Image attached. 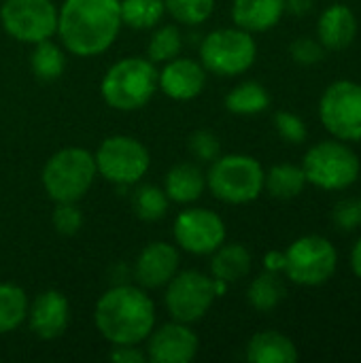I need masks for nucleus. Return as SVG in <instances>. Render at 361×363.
I'll return each instance as SVG.
<instances>
[{
  "label": "nucleus",
  "instance_id": "bb28decb",
  "mask_svg": "<svg viewBox=\"0 0 361 363\" xmlns=\"http://www.w3.org/2000/svg\"><path fill=\"white\" fill-rule=\"evenodd\" d=\"M30 66L40 81H55L62 77L66 68V55L55 43H51V38H47L34 45L30 55Z\"/></svg>",
  "mask_w": 361,
  "mask_h": 363
},
{
  "label": "nucleus",
  "instance_id": "72a5a7b5",
  "mask_svg": "<svg viewBox=\"0 0 361 363\" xmlns=\"http://www.w3.org/2000/svg\"><path fill=\"white\" fill-rule=\"evenodd\" d=\"M326 47L317 40V36H298L289 45V55L300 66H317L326 57Z\"/></svg>",
  "mask_w": 361,
  "mask_h": 363
},
{
  "label": "nucleus",
  "instance_id": "412c9836",
  "mask_svg": "<svg viewBox=\"0 0 361 363\" xmlns=\"http://www.w3.org/2000/svg\"><path fill=\"white\" fill-rule=\"evenodd\" d=\"M206 189V174L200 170V166L191 162H181L172 166L164 181L166 196L177 204H189L196 202Z\"/></svg>",
  "mask_w": 361,
  "mask_h": 363
},
{
  "label": "nucleus",
  "instance_id": "1a4fd4ad",
  "mask_svg": "<svg viewBox=\"0 0 361 363\" xmlns=\"http://www.w3.org/2000/svg\"><path fill=\"white\" fill-rule=\"evenodd\" d=\"M319 121L326 132L345 143H361V83L332 81L319 98Z\"/></svg>",
  "mask_w": 361,
  "mask_h": 363
},
{
  "label": "nucleus",
  "instance_id": "39448f33",
  "mask_svg": "<svg viewBox=\"0 0 361 363\" xmlns=\"http://www.w3.org/2000/svg\"><path fill=\"white\" fill-rule=\"evenodd\" d=\"M264 166L245 153L219 155L211 162L206 187L226 204H249L264 194Z\"/></svg>",
  "mask_w": 361,
  "mask_h": 363
},
{
  "label": "nucleus",
  "instance_id": "5701e85b",
  "mask_svg": "<svg viewBox=\"0 0 361 363\" xmlns=\"http://www.w3.org/2000/svg\"><path fill=\"white\" fill-rule=\"evenodd\" d=\"M306 185L309 183L300 164H274L264 177V189L274 200H294L304 194Z\"/></svg>",
  "mask_w": 361,
  "mask_h": 363
},
{
  "label": "nucleus",
  "instance_id": "f8f14e48",
  "mask_svg": "<svg viewBox=\"0 0 361 363\" xmlns=\"http://www.w3.org/2000/svg\"><path fill=\"white\" fill-rule=\"evenodd\" d=\"M0 21L13 38L36 45L57 32V6L51 0H4Z\"/></svg>",
  "mask_w": 361,
  "mask_h": 363
},
{
  "label": "nucleus",
  "instance_id": "f3484780",
  "mask_svg": "<svg viewBox=\"0 0 361 363\" xmlns=\"http://www.w3.org/2000/svg\"><path fill=\"white\" fill-rule=\"evenodd\" d=\"M315 32L317 40L326 47V51H345L355 43L360 21L349 4L334 2L319 13Z\"/></svg>",
  "mask_w": 361,
  "mask_h": 363
},
{
  "label": "nucleus",
  "instance_id": "6e6552de",
  "mask_svg": "<svg viewBox=\"0 0 361 363\" xmlns=\"http://www.w3.org/2000/svg\"><path fill=\"white\" fill-rule=\"evenodd\" d=\"M257 60V43L243 28H219L200 43V64L206 72L219 77H236L247 72Z\"/></svg>",
  "mask_w": 361,
  "mask_h": 363
},
{
  "label": "nucleus",
  "instance_id": "4be33fe9",
  "mask_svg": "<svg viewBox=\"0 0 361 363\" xmlns=\"http://www.w3.org/2000/svg\"><path fill=\"white\" fill-rule=\"evenodd\" d=\"M211 259V277L219 279L228 285L238 283L240 279H245L251 272L253 266V257L251 251L240 245V242H232V245H221L219 249H215Z\"/></svg>",
  "mask_w": 361,
  "mask_h": 363
},
{
  "label": "nucleus",
  "instance_id": "4c0bfd02",
  "mask_svg": "<svg viewBox=\"0 0 361 363\" xmlns=\"http://www.w3.org/2000/svg\"><path fill=\"white\" fill-rule=\"evenodd\" d=\"M264 270L283 274V270H285V251H268L264 255Z\"/></svg>",
  "mask_w": 361,
  "mask_h": 363
},
{
  "label": "nucleus",
  "instance_id": "a19ab883",
  "mask_svg": "<svg viewBox=\"0 0 361 363\" xmlns=\"http://www.w3.org/2000/svg\"><path fill=\"white\" fill-rule=\"evenodd\" d=\"M360 198H361V194H360Z\"/></svg>",
  "mask_w": 361,
  "mask_h": 363
},
{
  "label": "nucleus",
  "instance_id": "393cba45",
  "mask_svg": "<svg viewBox=\"0 0 361 363\" xmlns=\"http://www.w3.org/2000/svg\"><path fill=\"white\" fill-rule=\"evenodd\" d=\"M285 296H287V287L283 277L279 272H268V270L257 274L247 289V302L257 313L274 311L285 300Z\"/></svg>",
  "mask_w": 361,
  "mask_h": 363
},
{
  "label": "nucleus",
  "instance_id": "58836bf2",
  "mask_svg": "<svg viewBox=\"0 0 361 363\" xmlns=\"http://www.w3.org/2000/svg\"><path fill=\"white\" fill-rule=\"evenodd\" d=\"M313 0H285V13H291L296 17H304L313 11Z\"/></svg>",
  "mask_w": 361,
  "mask_h": 363
},
{
  "label": "nucleus",
  "instance_id": "4468645a",
  "mask_svg": "<svg viewBox=\"0 0 361 363\" xmlns=\"http://www.w3.org/2000/svg\"><path fill=\"white\" fill-rule=\"evenodd\" d=\"M198 336L189 323L172 321L147 336V359L153 363H189L198 353Z\"/></svg>",
  "mask_w": 361,
  "mask_h": 363
},
{
  "label": "nucleus",
  "instance_id": "c85d7f7f",
  "mask_svg": "<svg viewBox=\"0 0 361 363\" xmlns=\"http://www.w3.org/2000/svg\"><path fill=\"white\" fill-rule=\"evenodd\" d=\"M168 204L170 198L155 185H140L132 194V211L143 221H160L168 213Z\"/></svg>",
  "mask_w": 361,
  "mask_h": 363
},
{
  "label": "nucleus",
  "instance_id": "a211bd4d",
  "mask_svg": "<svg viewBox=\"0 0 361 363\" xmlns=\"http://www.w3.org/2000/svg\"><path fill=\"white\" fill-rule=\"evenodd\" d=\"M179 272V251L168 242H149L134 266L136 281L145 289L166 287L170 279Z\"/></svg>",
  "mask_w": 361,
  "mask_h": 363
},
{
  "label": "nucleus",
  "instance_id": "c756f323",
  "mask_svg": "<svg viewBox=\"0 0 361 363\" xmlns=\"http://www.w3.org/2000/svg\"><path fill=\"white\" fill-rule=\"evenodd\" d=\"M181 47H183V36L179 32L177 26L168 23V26H160L151 38H149V45H147V57L157 64V62H168L172 57H177L181 53Z\"/></svg>",
  "mask_w": 361,
  "mask_h": 363
},
{
  "label": "nucleus",
  "instance_id": "ea45409f",
  "mask_svg": "<svg viewBox=\"0 0 361 363\" xmlns=\"http://www.w3.org/2000/svg\"><path fill=\"white\" fill-rule=\"evenodd\" d=\"M349 264H351V270L353 274L361 281V236L353 242L351 247V253H349Z\"/></svg>",
  "mask_w": 361,
  "mask_h": 363
},
{
  "label": "nucleus",
  "instance_id": "b1692460",
  "mask_svg": "<svg viewBox=\"0 0 361 363\" xmlns=\"http://www.w3.org/2000/svg\"><path fill=\"white\" fill-rule=\"evenodd\" d=\"M270 106V91L257 81H243L240 85L232 87L226 96V108L232 115L253 117L264 113Z\"/></svg>",
  "mask_w": 361,
  "mask_h": 363
},
{
  "label": "nucleus",
  "instance_id": "6ab92c4d",
  "mask_svg": "<svg viewBox=\"0 0 361 363\" xmlns=\"http://www.w3.org/2000/svg\"><path fill=\"white\" fill-rule=\"evenodd\" d=\"M285 15V0H234L232 21L251 34L268 32L281 23Z\"/></svg>",
  "mask_w": 361,
  "mask_h": 363
},
{
  "label": "nucleus",
  "instance_id": "20e7f679",
  "mask_svg": "<svg viewBox=\"0 0 361 363\" xmlns=\"http://www.w3.org/2000/svg\"><path fill=\"white\" fill-rule=\"evenodd\" d=\"M157 89V70L149 57H123L115 62L100 85L102 98L117 111L143 108Z\"/></svg>",
  "mask_w": 361,
  "mask_h": 363
},
{
  "label": "nucleus",
  "instance_id": "cd10ccee",
  "mask_svg": "<svg viewBox=\"0 0 361 363\" xmlns=\"http://www.w3.org/2000/svg\"><path fill=\"white\" fill-rule=\"evenodd\" d=\"M164 13V0H121V23L132 30L155 28Z\"/></svg>",
  "mask_w": 361,
  "mask_h": 363
},
{
  "label": "nucleus",
  "instance_id": "473e14b6",
  "mask_svg": "<svg viewBox=\"0 0 361 363\" xmlns=\"http://www.w3.org/2000/svg\"><path fill=\"white\" fill-rule=\"evenodd\" d=\"M274 130L289 145H302L309 138L306 121L291 111H277L274 113Z\"/></svg>",
  "mask_w": 361,
  "mask_h": 363
},
{
  "label": "nucleus",
  "instance_id": "7ed1b4c3",
  "mask_svg": "<svg viewBox=\"0 0 361 363\" xmlns=\"http://www.w3.org/2000/svg\"><path fill=\"white\" fill-rule=\"evenodd\" d=\"M306 183L321 191H347L361 177V160L351 143L334 136L309 147L302 157Z\"/></svg>",
  "mask_w": 361,
  "mask_h": 363
},
{
  "label": "nucleus",
  "instance_id": "ddd939ff",
  "mask_svg": "<svg viewBox=\"0 0 361 363\" xmlns=\"http://www.w3.org/2000/svg\"><path fill=\"white\" fill-rule=\"evenodd\" d=\"M226 234L223 219L209 208L181 211L172 225L177 245L191 255H211L226 242Z\"/></svg>",
  "mask_w": 361,
  "mask_h": 363
},
{
  "label": "nucleus",
  "instance_id": "2eb2a0df",
  "mask_svg": "<svg viewBox=\"0 0 361 363\" xmlns=\"http://www.w3.org/2000/svg\"><path fill=\"white\" fill-rule=\"evenodd\" d=\"M28 323L32 334L43 340L60 338L70 321V304L64 294L55 289H47L36 296L32 304H28Z\"/></svg>",
  "mask_w": 361,
  "mask_h": 363
},
{
  "label": "nucleus",
  "instance_id": "f257e3e1",
  "mask_svg": "<svg viewBox=\"0 0 361 363\" xmlns=\"http://www.w3.org/2000/svg\"><path fill=\"white\" fill-rule=\"evenodd\" d=\"M121 26V0H64L55 34L72 55L94 57L117 40Z\"/></svg>",
  "mask_w": 361,
  "mask_h": 363
},
{
  "label": "nucleus",
  "instance_id": "0eeeda50",
  "mask_svg": "<svg viewBox=\"0 0 361 363\" xmlns=\"http://www.w3.org/2000/svg\"><path fill=\"white\" fill-rule=\"evenodd\" d=\"M338 270V249L328 236L306 234L285 249L283 274L300 287H321Z\"/></svg>",
  "mask_w": 361,
  "mask_h": 363
},
{
  "label": "nucleus",
  "instance_id": "f03ea898",
  "mask_svg": "<svg viewBox=\"0 0 361 363\" xmlns=\"http://www.w3.org/2000/svg\"><path fill=\"white\" fill-rule=\"evenodd\" d=\"M94 323L111 345H140L155 328V304L140 287L115 285L96 302Z\"/></svg>",
  "mask_w": 361,
  "mask_h": 363
},
{
  "label": "nucleus",
  "instance_id": "9d476101",
  "mask_svg": "<svg viewBox=\"0 0 361 363\" xmlns=\"http://www.w3.org/2000/svg\"><path fill=\"white\" fill-rule=\"evenodd\" d=\"M98 174H102L109 183L117 187H128L138 183L151 164V155L147 147L132 136H111L102 140L98 151L94 153Z\"/></svg>",
  "mask_w": 361,
  "mask_h": 363
},
{
  "label": "nucleus",
  "instance_id": "dca6fc26",
  "mask_svg": "<svg viewBox=\"0 0 361 363\" xmlns=\"http://www.w3.org/2000/svg\"><path fill=\"white\" fill-rule=\"evenodd\" d=\"M206 85V68L189 57H172L157 72V87L172 100H194Z\"/></svg>",
  "mask_w": 361,
  "mask_h": 363
},
{
  "label": "nucleus",
  "instance_id": "f704fd0d",
  "mask_svg": "<svg viewBox=\"0 0 361 363\" xmlns=\"http://www.w3.org/2000/svg\"><path fill=\"white\" fill-rule=\"evenodd\" d=\"M187 147L191 151V155L200 162H213L221 155V140L215 132L211 130H196L189 138H187Z\"/></svg>",
  "mask_w": 361,
  "mask_h": 363
},
{
  "label": "nucleus",
  "instance_id": "9b49d317",
  "mask_svg": "<svg viewBox=\"0 0 361 363\" xmlns=\"http://www.w3.org/2000/svg\"><path fill=\"white\" fill-rule=\"evenodd\" d=\"M217 300L215 281L198 270L177 272L166 285L164 304L172 321L196 323L200 321Z\"/></svg>",
  "mask_w": 361,
  "mask_h": 363
},
{
  "label": "nucleus",
  "instance_id": "7c9ffc66",
  "mask_svg": "<svg viewBox=\"0 0 361 363\" xmlns=\"http://www.w3.org/2000/svg\"><path fill=\"white\" fill-rule=\"evenodd\" d=\"M164 6L174 21L198 26L213 15L215 0H164Z\"/></svg>",
  "mask_w": 361,
  "mask_h": 363
},
{
  "label": "nucleus",
  "instance_id": "a878e982",
  "mask_svg": "<svg viewBox=\"0 0 361 363\" xmlns=\"http://www.w3.org/2000/svg\"><path fill=\"white\" fill-rule=\"evenodd\" d=\"M28 317L26 291L13 283H0V334H11Z\"/></svg>",
  "mask_w": 361,
  "mask_h": 363
},
{
  "label": "nucleus",
  "instance_id": "aec40b11",
  "mask_svg": "<svg viewBox=\"0 0 361 363\" xmlns=\"http://www.w3.org/2000/svg\"><path fill=\"white\" fill-rule=\"evenodd\" d=\"M245 357L251 363H296L300 353L296 342L277 330H264L249 338Z\"/></svg>",
  "mask_w": 361,
  "mask_h": 363
},
{
  "label": "nucleus",
  "instance_id": "c9c22d12",
  "mask_svg": "<svg viewBox=\"0 0 361 363\" xmlns=\"http://www.w3.org/2000/svg\"><path fill=\"white\" fill-rule=\"evenodd\" d=\"M55 211H53V228L62 234V236H74L81 225H83V213L77 206V202H55Z\"/></svg>",
  "mask_w": 361,
  "mask_h": 363
},
{
  "label": "nucleus",
  "instance_id": "e433bc0d",
  "mask_svg": "<svg viewBox=\"0 0 361 363\" xmlns=\"http://www.w3.org/2000/svg\"><path fill=\"white\" fill-rule=\"evenodd\" d=\"M111 359L115 363H147V353L138 349V345H113Z\"/></svg>",
  "mask_w": 361,
  "mask_h": 363
},
{
  "label": "nucleus",
  "instance_id": "423d86ee",
  "mask_svg": "<svg viewBox=\"0 0 361 363\" xmlns=\"http://www.w3.org/2000/svg\"><path fill=\"white\" fill-rule=\"evenodd\" d=\"M98 174L94 153L68 147L51 155L43 168V187L53 202H79Z\"/></svg>",
  "mask_w": 361,
  "mask_h": 363
},
{
  "label": "nucleus",
  "instance_id": "2f4dec72",
  "mask_svg": "<svg viewBox=\"0 0 361 363\" xmlns=\"http://www.w3.org/2000/svg\"><path fill=\"white\" fill-rule=\"evenodd\" d=\"M330 219L334 223V228H338L340 232L349 234V232H357L361 228V198L360 196H349L338 200L332 206Z\"/></svg>",
  "mask_w": 361,
  "mask_h": 363
}]
</instances>
